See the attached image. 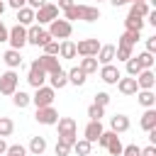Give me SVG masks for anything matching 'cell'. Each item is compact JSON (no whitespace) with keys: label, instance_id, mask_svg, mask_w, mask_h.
I'll list each match as a JSON object with an SVG mask.
<instances>
[{"label":"cell","instance_id":"4dcf8cb0","mask_svg":"<svg viewBox=\"0 0 156 156\" xmlns=\"http://www.w3.org/2000/svg\"><path fill=\"white\" fill-rule=\"evenodd\" d=\"M44 151H46V139H44V136H32V141H29V154L41 156Z\"/></svg>","mask_w":156,"mask_h":156},{"label":"cell","instance_id":"f546056e","mask_svg":"<svg viewBox=\"0 0 156 156\" xmlns=\"http://www.w3.org/2000/svg\"><path fill=\"white\" fill-rule=\"evenodd\" d=\"M71 151H76L78 156H90L93 144H90L88 139H76V141H73V146H71Z\"/></svg>","mask_w":156,"mask_h":156},{"label":"cell","instance_id":"7a4b0ae2","mask_svg":"<svg viewBox=\"0 0 156 156\" xmlns=\"http://www.w3.org/2000/svg\"><path fill=\"white\" fill-rule=\"evenodd\" d=\"M54 98H56V90L51 85H39V88H34L32 105L34 107H46V105H54Z\"/></svg>","mask_w":156,"mask_h":156},{"label":"cell","instance_id":"e575fe53","mask_svg":"<svg viewBox=\"0 0 156 156\" xmlns=\"http://www.w3.org/2000/svg\"><path fill=\"white\" fill-rule=\"evenodd\" d=\"M115 58L117 61H127V58H132V46H115Z\"/></svg>","mask_w":156,"mask_h":156},{"label":"cell","instance_id":"5bb4252c","mask_svg":"<svg viewBox=\"0 0 156 156\" xmlns=\"http://www.w3.org/2000/svg\"><path fill=\"white\" fill-rule=\"evenodd\" d=\"M78 20H83V22H98L100 20V7H95V5H78Z\"/></svg>","mask_w":156,"mask_h":156},{"label":"cell","instance_id":"277c9868","mask_svg":"<svg viewBox=\"0 0 156 156\" xmlns=\"http://www.w3.org/2000/svg\"><path fill=\"white\" fill-rule=\"evenodd\" d=\"M17 85H20L17 71H15V68H7V71L0 76V93H2V95H12V93L17 90Z\"/></svg>","mask_w":156,"mask_h":156},{"label":"cell","instance_id":"7402d4cb","mask_svg":"<svg viewBox=\"0 0 156 156\" xmlns=\"http://www.w3.org/2000/svg\"><path fill=\"white\" fill-rule=\"evenodd\" d=\"M139 127H141L144 132H149V129L156 127V110H154V107H146V112H144L141 119H139Z\"/></svg>","mask_w":156,"mask_h":156},{"label":"cell","instance_id":"6f0895ef","mask_svg":"<svg viewBox=\"0 0 156 156\" xmlns=\"http://www.w3.org/2000/svg\"><path fill=\"white\" fill-rule=\"evenodd\" d=\"M2 156H7V154H2Z\"/></svg>","mask_w":156,"mask_h":156},{"label":"cell","instance_id":"30bf717a","mask_svg":"<svg viewBox=\"0 0 156 156\" xmlns=\"http://www.w3.org/2000/svg\"><path fill=\"white\" fill-rule=\"evenodd\" d=\"M119 78H122V71H119L115 63H105V66H100V80H102V83L115 85Z\"/></svg>","mask_w":156,"mask_h":156},{"label":"cell","instance_id":"cb8c5ba5","mask_svg":"<svg viewBox=\"0 0 156 156\" xmlns=\"http://www.w3.org/2000/svg\"><path fill=\"white\" fill-rule=\"evenodd\" d=\"M144 17H139V15H134V12H129L127 17H124V27L127 29H132V32H141L144 29Z\"/></svg>","mask_w":156,"mask_h":156},{"label":"cell","instance_id":"681fc988","mask_svg":"<svg viewBox=\"0 0 156 156\" xmlns=\"http://www.w3.org/2000/svg\"><path fill=\"white\" fill-rule=\"evenodd\" d=\"M7 34H10V29L2 24V20H0V41H7Z\"/></svg>","mask_w":156,"mask_h":156},{"label":"cell","instance_id":"9f6ffc18","mask_svg":"<svg viewBox=\"0 0 156 156\" xmlns=\"http://www.w3.org/2000/svg\"><path fill=\"white\" fill-rule=\"evenodd\" d=\"M136 2H146V0H136Z\"/></svg>","mask_w":156,"mask_h":156},{"label":"cell","instance_id":"8d00e7d4","mask_svg":"<svg viewBox=\"0 0 156 156\" xmlns=\"http://www.w3.org/2000/svg\"><path fill=\"white\" fill-rule=\"evenodd\" d=\"M124 63H127V76H136V73L141 71V63L136 61V56H132V58H127Z\"/></svg>","mask_w":156,"mask_h":156},{"label":"cell","instance_id":"1f68e13d","mask_svg":"<svg viewBox=\"0 0 156 156\" xmlns=\"http://www.w3.org/2000/svg\"><path fill=\"white\" fill-rule=\"evenodd\" d=\"M122 149H124V144H122L119 136L115 134V136L110 139V144H107V154H110V156H122Z\"/></svg>","mask_w":156,"mask_h":156},{"label":"cell","instance_id":"7dc6e473","mask_svg":"<svg viewBox=\"0 0 156 156\" xmlns=\"http://www.w3.org/2000/svg\"><path fill=\"white\" fill-rule=\"evenodd\" d=\"M5 5H10L12 10H20V7H24V5H27V0H7Z\"/></svg>","mask_w":156,"mask_h":156},{"label":"cell","instance_id":"d4e9b609","mask_svg":"<svg viewBox=\"0 0 156 156\" xmlns=\"http://www.w3.org/2000/svg\"><path fill=\"white\" fill-rule=\"evenodd\" d=\"M58 56H61V58H76V41L61 39V44H58Z\"/></svg>","mask_w":156,"mask_h":156},{"label":"cell","instance_id":"c3c4849f","mask_svg":"<svg viewBox=\"0 0 156 156\" xmlns=\"http://www.w3.org/2000/svg\"><path fill=\"white\" fill-rule=\"evenodd\" d=\"M41 5H46V0H27V7H32V10H39Z\"/></svg>","mask_w":156,"mask_h":156},{"label":"cell","instance_id":"11a10c76","mask_svg":"<svg viewBox=\"0 0 156 156\" xmlns=\"http://www.w3.org/2000/svg\"><path fill=\"white\" fill-rule=\"evenodd\" d=\"M132 2H136V0H124V5H132Z\"/></svg>","mask_w":156,"mask_h":156},{"label":"cell","instance_id":"44dd1931","mask_svg":"<svg viewBox=\"0 0 156 156\" xmlns=\"http://www.w3.org/2000/svg\"><path fill=\"white\" fill-rule=\"evenodd\" d=\"M66 76H68V83H71V85H85V80H88V73H85L80 66L66 71Z\"/></svg>","mask_w":156,"mask_h":156},{"label":"cell","instance_id":"b9f144b4","mask_svg":"<svg viewBox=\"0 0 156 156\" xmlns=\"http://www.w3.org/2000/svg\"><path fill=\"white\" fill-rule=\"evenodd\" d=\"M63 20H68V22L78 20V2H76V5H71L68 10H63Z\"/></svg>","mask_w":156,"mask_h":156},{"label":"cell","instance_id":"2e32d148","mask_svg":"<svg viewBox=\"0 0 156 156\" xmlns=\"http://www.w3.org/2000/svg\"><path fill=\"white\" fill-rule=\"evenodd\" d=\"M95 58H98V63H100V66L112 63V61H115V44H100V49H98Z\"/></svg>","mask_w":156,"mask_h":156},{"label":"cell","instance_id":"816d5d0a","mask_svg":"<svg viewBox=\"0 0 156 156\" xmlns=\"http://www.w3.org/2000/svg\"><path fill=\"white\" fill-rule=\"evenodd\" d=\"M5 151H7V141H5V139H2V136H0V156H2V154H5Z\"/></svg>","mask_w":156,"mask_h":156},{"label":"cell","instance_id":"7c38bea8","mask_svg":"<svg viewBox=\"0 0 156 156\" xmlns=\"http://www.w3.org/2000/svg\"><path fill=\"white\" fill-rule=\"evenodd\" d=\"M115 85H117V90H119L122 95H136V90H139V85H136V78H134V76H122Z\"/></svg>","mask_w":156,"mask_h":156},{"label":"cell","instance_id":"f35d334b","mask_svg":"<svg viewBox=\"0 0 156 156\" xmlns=\"http://www.w3.org/2000/svg\"><path fill=\"white\" fill-rule=\"evenodd\" d=\"M41 49H44V54H49V56H58V41H56V39H49Z\"/></svg>","mask_w":156,"mask_h":156},{"label":"cell","instance_id":"603a6c76","mask_svg":"<svg viewBox=\"0 0 156 156\" xmlns=\"http://www.w3.org/2000/svg\"><path fill=\"white\" fill-rule=\"evenodd\" d=\"M17 24H22V27H29V24H34V10L32 7H20L17 10Z\"/></svg>","mask_w":156,"mask_h":156},{"label":"cell","instance_id":"484cf974","mask_svg":"<svg viewBox=\"0 0 156 156\" xmlns=\"http://www.w3.org/2000/svg\"><path fill=\"white\" fill-rule=\"evenodd\" d=\"M10 98H12V105H15V107H20V110H22V107H27V105H32V95H29V93H24V90H20V88H17Z\"/></svg>","mask_w":156,"mask_h":156},{"label":"cell","instance_id":"52a82bcc","mask_svg":"<svg viewBox=\"0 0 156 156\" xmlns=\"http://www.w3.org/2000/svg\"><path fill=\"white\" fill-rule=\"evenodd\" d=\"M7 41H10V49H22V46H27V27H22V24H15L12 29H10V34H7Z\"/></svg>","mask_w":156,"mask_h":156},{"label":"cell","instance_id":"db71d44e","mask_svg":"<svg viewBox=\"0 0 156 156\" xmlns=\"http://www.w3.org/2000/svg\"><path fill=\"white\" fill-rule=\"evenodd\" d=\"M5 7H7V5H5V2L0 0V17H2V12H5Z\"/></svg>","mask_w":156,"mask_h":156},{"label":"cell","instance_id":"9a60e30c","mask_svg":"<svg viewBox=\"0 0 156 156\" xmlns=\"http://www.w3.org/2000/svg\"><path fill=\"white\" fill-rule=\"evenodd\" d=\"M129 127H132V122H129L127 115H112V117H110V129H112L115 134H124Z\"/></svg>","mask_w":156,"mask_h":156},{"label":"cell","instance_id":"ab89813d","mask_svg":"<svg viewBox=\"0 0 156 156\" xmlns=\"http://www.w3.org/2000/svg\"><path fill=\"white\" fill-rule=\"evenodd\" d=\"M93 98H95L93 102H95V105H100V107H107V105H110V95H107L105 90H100V93H95Z\"/></svg>","mask_w":156,"mask_h":156},{"label":"cell","instance_id":"680465c9","mask_svg":"<svg viewBox=\"0 0 156 156\" xmlns=\"http://www.w3.org/2000/svg\"><path fill=\"white\" fill-rule=\"evenodd\" d=\"M98 2H100V0H98Z\"/></svg>","mask_w":156,"mask_h":156},{"label":"cell","instance_id":"d6986e66","mask_svg":"<svg viewBox=\"0 0 156 156\" xmlns=\"http://www.w3.org/2000/svg\"><path fill=\"white\" fill-rule=\"evenodd\" d=\"M2 61H5L7 68H15V71H17V68L22 66V54H20L17 49H7V51L2 54Z\"/></svg>","mask_w":156,"mask_h":156},{"label":"cell","instance_id":"6da1fadb","mask_svg":"<svg viewBox=\"0 0 156 156\" xmlns=\"http://www.w3.org/2000/svg\"><path fill=\"white\" fill-rule=\"evenodd\" d=\"M46 32L51 34V39H68L71 32H73V24L68 20H63V17H56V20L49 22V29Z\"/></svg>","mask_w":156,"mask_h":156},{"label":"cell","instance_id":"bcb514c9","mask_svg":"<svg viewBox=\"0 0 156 156\" xmlns=\"http://www.w3.org/2000/svg\"><path fill=\"white\" fill-rule=\"evenodd\" d=\"M139 156H156V146L151 144V146H144L141 151H139Z\"/></svg>","mask_w":156,"mask_h":156},{"label":"cell","instance_id":"9c48e42d","mask_svg":"<svg viewBox=\"0 0 156 156\" xmlns=\"http://www.w3.org/2000/svg\"><path fill=\"white\" fill-rule=\"evenodd\" d=\"M98 49H100V41H98L95 37H90V39H80V41L76 44V56H95Z\"/></svg>","mask_w":156,"mask_h":156},{"label":"cell","instance_id":"f5cc1de1","mask_svg":"<svg viewBox=\"0 0 156 156\" xmlns=\"http://www.w3.org/2000/svg\"><path fill=\"white\" fill-rule=\"evenodd\" d=\"M110 5H112V7H122V5H124V0H110Z\"/></svg>","mask_w":156,"mask_h":156},{"label":"cell","instance_id":"ba28073f","mask_svg":"<svg viewBox=\"0 0 156 156\" xmlns=\"http://www.w3.org/2000/svg\"><path fill=\"white\" fill-rule=\"evenodd\" d=\"M34 119H37L39 124L54 127V124H56V119H58V112L54 110V105H46V107H37V112H34Z\"/></svg>","mask_w":156,"mask_h":156},{"label":"cell","instance_id":"d590c367","mask_svg":"<svg viewBox=\"0 0 156 156\" xmlns=\"http://www.w3.org/2000/svg\"><path fill=\"white\" fill-rule=\"evenodd\" d=\"M136 61L141 63V68H154V54H149V51H141L139 56H136Z\"/></svg>","mask_w":156,"mask_h":156},{"label":"cell","instance_id":"8fae6325","mask_svg":"<svg viewBox=\"0 0 156 156\" xmlns=\"http://www.w3.org/2000/svg\"><path fill=\"white\" fill-rule=\"evenodd\" d=\"M134 78H136L139 90H154V85H156V76H154V71H151V68H141Z\"/></svg>","mask_w":156,"mask_h":156},{"label":"cell","instance_id":"ee69618b","mask_svg":"<svg viewBox=\"0 0 156 156\" xmlns=\"http://www.w3.org/2000/svg\"><path fill=\"white\" fill-rule=\"evenodd\" d=\"M139 151H141V146L129 144V146H124V149H122V156H139Z\"/></svg>","mask_w":156,"mask_h":156},{"label":"cell","instance_id":"f6af8a7d","mask_svg":"<svg viewBox=\"0 0 156 156\" xmlns=\"http://www.w3.org/2000/svg\"><path fill=\"white\" fill-rule=\"evenodd\" d=\"M146 51L149 54H156V37H149L146 39Z\"/></svg>","mask_w":156,"mask_h":156},{"label":"cell","instance_id":"4316f807","mask_svg":"<svg viewBox=\"0 0 156 156\" xmlns=\"http://www.w3.org/2000/svg\"><path fill=\"white\" fill-rule=\"evenodd\" d=\"M136 102H139L141 107H154V105H156L154 90H136Z\"/></svg>","mask_w":156,"mask_h":156},{"label":"cell","instance_id":"74e56055","mask_svg":"<svg viewBox=\"0 0 156 156\" xmlns=\"http://www.w3.org/2000/svg\"><path fill=\"white\" fill-rule=\"evenodd\" d=\"M88 117H90V119H102V117H105V107H100V105L93 102V105L88 107Z\"/></svg>","mask_w":156,"mask_h":156},{"label":"cell","instance_id":"ac0fdd59","mask_svg":"<svg viewBox=\"0 0 156 156\" xmlns=\"http://www.w3.org/2000/svg\"><path fill=\"white\" fill-rule=\"evenodd\" d=\"M37 61H39V66H41V68L46 71V76L61 68V63H58V56H49V54H41V56L37 58Z\"/></svg>","mask_w":156,"mask_h":156},{"label":"cell","instance_id":"e0dca14e","mask_svg":"<svg viewBox=\"0 0 156 156\" xmlns=\"http://www.w3.org/2000/svg\"><path fill=\"white\" fill-rule=\"evenodd\" d=\"M46 80L51 83V88H54V90H61V88H66V85H68V76H66V71H63V68H58V71L49 73V76H46Z\"/></svg>","mask_w":156,"mask_h":156},{"label":"cell","instance_id":"836d02e7","mask_svg":"<svg viewBox=\"0 0 156 156\" xmlns=\"http://www.w3.org/2000/svg\"><path fill=\"white\" fill-rule=\"evenodd\" d=\"M149 2H132L129 5V12H134V15H139V17H146L149 15Z\"/></svg>","mask_w":156,"mask_h":156},{"label":"cell","instance_id":"d6a6232c","mask_svg":"<svg viewBox=\"0 0 156 156\" xmlns=\"http://www.w3.org/2000/svg\"><path fill=\"white\" fill-rule=\"evenodd\" d=\"M15 132V122L10 119V117H0V136L5 139V136H10Z\"/></svg>","mask_w":156,"mask_h":156},{"label":"cell","instance_id":"3957f363","mask_svg":"<svg viewBox=\"0 0 156 156\" xmlns=\"http://www.w3.org/2000/svg\"><path fill=\"white\" fill-rule=\"evenodd\" d=\"M49 39H51V34H49L41 24L34 22V24L27 27V44H32V46H44Z\"/></svg>","mask_w":156,"mask_h":156},{"label":"cell","instance_id":"5b68a950","mask_svg":"<svg viewBox=\"0 0 156 156\" xmlns=\"http://www.w3.org/2000/svg\"><path fill=\"white\" fill-rule=\"evenodd\" d=\"M27 83H29L32 88H39V85H44V83H46V71L39 66V61H37V58L29 63V71H27Z\"/></svg>","mask_w":156,"mask_h":156},{"label":"cell","instance_id":"8992f818","mask_svg":"<svg viewBox=\"0 0 156 156\" xmlns=\"http://www.w3.org/2000/svg\"><path fill=\"white\" fill-rule=\"evenodd\" d=\"M56 17H58V7L51 5V2L41 5L39 10H34V22H37V24H49V22L56 20Z\"/></svg>","mask_w":156,"mask_h":156},{"label":"cell","instance_id":"f1b7e54d","mask_svg":"<svg viewBox=\"0 0 156 156\" xmlns=\"http://www.w3.org/2000/svg\"><path fill=\"white\" fill-rule=\"evenodd\" d=\"M88 76L90 73H98V68H100V63H98V58L95 56H80V63H78Z\"/></svg>","mask_w":156,"mask_h":156},{"label":"cell","instance_id":"83f0119b","mask_svg":"<svg viewBox=\"0 0 156 156\" xmlns=\"http://www.w3.org/2000/svg\"><path fill=\"white\" fill-rule=\"evenodd\" d=\"M141 39V32H132V29H124V34L119 37V46H132L134 49V44Z\"/></svg>","mask_w":156,"mask_h":156},{"label":"cell","instance_id":"4fadbf2b","mask_svg":"<svg viewBox=\"0 0 156 156\" xmlns=\"http://www.w3.org/2000/svg\"><path fill=\"white\" fill-rule=\"evenodd\" d=\"M100 134H102V122L100 119H90L85 124V129H83V139H88L90 144H95Z\"/></svg>","mask_w":156,"mask_h":156},{"label":"cell","instance_id":"ffe728a7","mask_svg":"<svg viewBox=\"0 0 156 156\" xmlns=\"http://www.w3.org/2000/svg\"><path fill=\"white\" fill-rule=\"evenodd\" d=\"M56 127H58V136H63V134H73V132L78 129V124H76L73 117H58V119H56Z\"/></svg>","mask_w":156,"mask_h":156},{"label":"cell","instance_id":"7bdbcfd3","mask_svg":"<svg viewBox=\"0 0 156 156\" xmlns=\"http://www.w3.org/2000/svg\"><path fill=\"white\" fill-rule=\"evenodd\" d=\"M54 151H56V156H68V154H71V146H68V144H63V141H56Z\"/></svg>","mask_w":156,"mask_h":156},{"label":"cell","instance_id":"60d3db41","mask_svg":"<svg viewBox=\"0 0 156 156\" xmlns=\"http://www.w3.org/2000/svg\"><path fill=\"white\" fill-rule=\"evenodd\" d=\"M5 154H7V156H27V149H24L22 144H12V146H7Z\"/></svg>","mask_w":156,"mask_h":156},{"label":"cell","instance_id":"f907efd6","mask_svg":"<svg viewBox=\"0 0 156 156\" xmlns=\"http://www.w3.org/2000/svg\"><path fill=\"white\" fill-rule=\"evenodd\" d=\"M71 5H76V2H73V0H58V5H56V7H58V10H68Z\"/></svg>","mask_w":156,"mask_h":156}]
</instances>
